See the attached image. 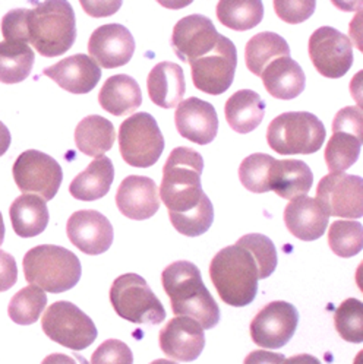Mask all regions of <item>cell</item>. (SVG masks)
<instances>
[{"instance_id": "28", "label": "cell", "mask_w": 363, "mask_h": 364, "mask_svg": "<svg viewBox=\"0 0 363 364\" xmlns=\"http://www.w3.org/2000/svg\"><path fill=\"white\" fill-rule=\"evenodd\" d=\"M14 231L22 239H31L41 234L50 220L47 203L41 196L23 193L18 196L9 210Z\"/></svg>"}, {"instance_id": "52", "label": "cell", "mask_w": 363, "mask_h": 364, "mask_svg": "<svg viewBox=\"0 0 363 364\" xmlns=\"http://www.w3.org/2000/svg\"><path fill=\"white\" fill-rule=\"evenodd\" d=\"M155 2L166 9L179 11V9H184V8L189 6L194 0H155Z\"/></svg>"}, {"instance_id": "7", "label": "cell", "mask_w": 363, "mask_h": 364, "mask_svg": "<svg viewBox=\"0 0 363 364\" xmlns=\"http://www.w3.org/2000/svg\"><path fill=\"white\" fill-rule=\"evenodd\" d=\"M110 303L122 319L132 323L160 325L166 319L162 301L152 293L147 281L137 274H125L115 279Z\"/></svg>"}, {"instance_id": "2", "label": "cell", "mask_w": 363, "mask_h": 364, "mask_svg": "<svg viewBox=\"0 0 363 364\" xmlns=\"http://www.w3.org/2000/svg\"><path fill=\"white\" fill-rule=\"evenodd\" d=\"M28 44L44 58L65 55L76 40V19L68 0H44L27 9Z\"/></svg>"}, {"instance_id": "53", "label": "cell", "mask_w": 363, "mask_h": 364, "mask_svg": "<svg viewBox=\"0 0 363 364\" xmlns=\"http://www.w3.org/2000/svg\"><path fill=\"white\" fill-rule=\"evenodd\" d=\"M4 242H5V223H4L2 213H0V246L4 245Z\"/></svg>"}, {"instance_id": "41", "label": "cell", "mask_w": 363, "mask_h": 364, "mask_svg": "<svg viewBox=\"0 0 363 364\" xmlns=\"http://www.w3.org/2000/svg\"><path fill=\"white\" fill-rule=\"evenodd\" d=\"M277 16L288 23H302L314 15L317 0H273Z\"/></svg>"}, {"instance_id": "16", "label": "cell", "mask_w": 363, "mask_h": 364, "mask_svg": "<svg viewBox=\"0 0 363 364\" xmlns=\"http://www.w3.org/2000/svg\"><path fill=\"white\" fill-rule=\"evenodd\" d=\"M88 51L98 66L115 69L131 62L135 53V40L125 25H101L90 37Z\"/></svg>"}, {"instance_id": "14", "label": "cell", "mask_w": 363, "mask_h": 364, "mask_svg": "<svg viewBox=\"0 0 363 364\" xmlns=\"http://www.w3.org/2000/svg\"><path fill=\"white\" fill-rule=\"evenodd\" d=\"M298 323L299 311L293 304L288 301H271L253 318L251 338L258 347L277 350L292 340Z\"/></svg>"}, {"instance_id": "31", "label": "cell", "mask_w": 363, "mask_h": 364, "mask_svg": "<svg viewBox=\"0 0 363 364\" xmlns=\"http://www.w3.org/2000/svg\"><path fill=\"white\" fill-rule=\"evenodd\" d=\"M36 62L33 48L21 41L0 43V82L12 85L27 80Z\"/></svg>"}, {"instance_id": "27", "label": "cell", "mask_w": 363, "mask_h": 364, "mask_svg": "<svg viewBox=\"0 0 363 364\" xmlns=\"http://www.w3.org/2000/svg\"><path fill=\"white\" fill-rule=\"evenodd\" d=\"M224 114L233 131L246 135L263 123L265 116V101L252 90H241L227 100Z\"/></svg>"}, {"instance_id": "8", "label": "cell", "mask_w": 363, "mask_h": 364, "mask_svg": "<svg viewBox=\"0 0 363 364\" xmlns=\"http://www.w3.org/2000/svg\"><path fill=\"white\" fill-rule=\"evenodd\" d=\"M119 148L129 166L137 168L154 166L164 151V138L157 120L145 112L127 117L119 127Z\"/></svg>"}, {"instance_id": "25", "label": "cell", "mask_w": 363, "mask_h": 364, "mask_svg": "<svg viewBox=\"0 0 363 364\" xmlns=\"http://www.w3.org/2000/svg\"><path fill=\"white\" fill-rule=\"evenodd\" d=\"M268 94L277 100H293L306 85L303 69L290 56L273 60L259 75Z\"/></svg>"}, {"instance_id": "19", "label": "cell", "mask_w": 363, "mask_h": 364, "mask_svg": "<svg viewBox=\"0 0 363 364\" xmlns=\"http://www.w3.org/2000/svg\"><path fill=\"white\" fill-rule=\"evenodd\" d=\"M160 347L173 360L194 361L205 347L204 328L189 316H176L160 331Z\"/></svg>"}, {"instance_id": "45", "label": "cell", "mask_w": 363, "mask_h": 364, "mask_svg": "<svg viewBox=\"0 0 363 364\" xmlns=\"http://www.w3.org/2000/svg\"><path fill=\"white\" fill-rule=\"evenodd\" d=\"M84 12L93 18H107L115 15L123 0H80Z\"/></svg>"}, {"instance_id": "10", "label": "cell", "mask_w": 363, "mask_h": 364, "mask_svg": "<svg viewBox=\"0 0 363 364\" xmlns=\"http://www.w3.org/2000/svg\"><path fill=\"white\" fill-rule=\"evenodd\" d=\"M196 90L210 95L224 94L233 84L238 66V50L233 41L220 36L209 53L189 62Z\"/></svg>"}, {"instance_id": "46", "label": "cell", "mask_w": 363, "mask_h": 364, "mask_svg": "<svg viewBox=\"0 0 363 364\" xmlns=\"http://www.w3.org/2000/svg\"><path fill=\"white\" fill-rule=\"evenodd\" d=\"M18 281V267L11 253L0 250V293L11 290Z\"/></svg>"}, {"instance_id": "48", "label": "cell", "mask_w": 363, "mask_h": 364, "mask_svg": "<svg viewBox=\"0 0 363 364\" xmlns=\"http://www.w3.org/2000/svg\"><path fill=\"white\" fill-rule=\"evenodd\" d=\"M331 4L343 12H354L362 8V0H331Z\"/></svg>"}, {"instance_id": "44", "label": "cell", "mask_w": 363, "mask_h": 364, "mask_svg": "<svg viewBox=\"0 0 363 364\" xmlns=\"http://www.w3.org/2000/svg\"><path fill=\"white\" fill-rule=\"evenodd\" d=\"M334 131H346L363 139V119L360 107H344L337 113L332 122V132Z\"/></svg>"}, {"instance_id": "39", "label": "cell", "mask_w": 363, "mask_h": 364, "mask_svg": "<svg viewBox=\"0 0 363 364\" xmlns=\"http://www.w3.org/2000/svg\"><path fill=\"white\" fill-rule=\"evenodd\" d=\"M335 331L347 343L360 344L363 341V304L357 299H347L334 314Z\"/></svg>"}, {"instance_id": "3", "label": "cell", "mask_w": 363, "mask_h": 364, "mask_svg": "<svg viewBox=\"0 0 363 364\" xmlns=\"http://www.w3.org/2000/svg\"><path fill=\"white\" fill-rule=\"evenodd\" d=\"M210 277L220 299L233 307L252 303L258 293V265L252 253L233 245L221 249L210 264Z\"/></svg>"}, {"instance_id": "1", "label": "cell", "mask_w": 363, "mask_h": 364, "mask_svg": "<svg viewBox=\"0 0 363 364\" xmlns=\"http://www.w3.org/2000/svg\"><path fill=\"white\" fill-rule=\"evenodd\" d=\"M162 282L176 316H189L204 329H211L220 322L219 304L205 287L195 264L177 261L169 265Z\"/></svg>"}, {"instance_id": "30", "label": "cell", "mask_w": 363, "mask_h": 364, "mask_svg": "<svg viewBox=\"0 0 363 364\" xmlns=\"http://www.w3.org/2000/svg\"><path fill=\"white\" fill-rule=\"evenodd\" d=\"M115 139L116 131L113 123L98 114L84 117L75 129L76 148L88 157H102L112 149Z\"/></svg>"}, {"instance_id": "11", "label": "cell", "mask_w": 363, "mask_h": 364, "mask_svg": "<svg viewBox=\"0 0 363 364\" xmlns=\"http://www.w3.org/2000/svg\"><path fill=\"white\" fill-rule=\"evenodd\" d=\"M12 174L22 193H37L44 200L56 196L63 180L60 164L37 149L22 152L14 163Z\"/></svg>"}, {"instance_id": "24", "label": "cell", "mask_w": 363, "mask_h": 364, "mask_svg": "<svg viewBox=\"0 0 363 364\" xmlns=\"http://www.w3.org/2000/svg\"><path fill=\"white\" fill-rule=\"evenodd\" d=\"M314 174L300 160H274L270 168L268 186L283 199H295L307 195L312 188Z\"/></svg>"}, {"instance_id": "18", "label": "cell", "mask_w": 363, "mask_h": 364, "mask_svg": "<svg viewBox=\"0 0 363 364\" xmlns=\"http://www.w3.org/2000/svg\"><path fill=\"white\" fill-rule=\"evenodd\" d=\"M66 232L70 243L85 255H101L110 249L113 243V225L94 210L73 213L66 224Z\"/></svg>"}, {"instance_id": "20", "label": "cell", "mask_w": 363, "mask_h": 364, "mask_svg": "<svg viewBox=\"0 0 363 364\" xmlns=\"http://www.w3.org/2000/svg\"><path fill=\"white\" fill-rule=\"evenodd\" d=\"M116 205L127 218L137 221L148 220L160 210L157 185L145 176H129L116 192Z\"/></svg>"}, {"instance_id": "26", "label": "cell", "mask_w": 363, "mask_h": 364, "mask_svg": "<svg viewBox=\"0 0 363 364\" xmlns=\"http://www.w3.org/2000/svg\"><path fill=\"white\" fill-rule=\"evenodd\" d=\"M98 102L107 113L116 117L129 116L140 109L142 92L132 76L125 73L115 75L100 90Z\"/></svg>"}, {"instance_id": "9", "label": "cell", "mask_w": 363, "mask_h": 364, "mask_svg": "<svg viewBox=\"0 0 363 364\" xmlns=\"http://www.w3.org/2000/svg\"><path fill=\"white\" fill-rule=\"evenodd\" d=\"M41 328L51 341L75 351L88 348L98 335L90 316L70 301H56L47 307Z\"/></svg>"}, {"instance_id": "54", "label": "cell", "mask_w": 363, "mask_h": 364, "mask_svg": "<svg viewBox=\"0 0 363 364\" xmlns=\"http://www.w3.org/2000/svg\"><path fill=\"white\" fill-rule=\"evenodd\" d=\"M151 364H177V363H174V361H170V360H164V358H159V360L152 361Z\"/></svg>"}, {"instance_id": "32", "label": "cell", "mask_w": 363, "mask_h": 364, "mask_svg": "<svg viewBox=\"0 0 363 364\" xmlns=\"http://www.w3.org/2000/svg\"><path fill=\"white\" fill-rule=\"evenodd\" d=\"M290 56V47L281 36L270 31L253 36L245 47V62L248 69L259 76L275 59Z\"/></svg>"}, {"instance_id": "5", "label": "cell", "mask_w": 363, "mask_h": 364, "mask_svg": "<svg viewBox=\"0 0 363 364\" xmlns=\"http://www.w3.org/2000/svg\"><path fill=\"white\" fill-rule=\"evenodd\" d=\"M22 267L25 279L53 294L73 289L83 274L78 256L55 245H41L28 250L23 256Z\"/></svg>"}, {"instance_id": "47", "label": "cell", "mask_w": 363, "mask_h": 364, "mask_svg": "<svg viewBox=\"0 0 363 364\" xmlns=\"http://www.w3.org/2000/svg\"><path fill=\"white\" fill-rule=\"evenodd\" d=\"M284 355L265 350H256L246 355L243 364H281Z\"/></svg>"}, {"instance_id": "43", "label": "cell", "mask_w": 363, "mask_h": 364, "mask_svg": "<svg viewBox=\"0 0 363 364\" xmlns=\"http://www.w3.org/2000/svg\"><path fill=\"white\" fill-rule=\"evenodd\" d=\"M2 34L8 41L28 44L27 38V9H12L2 19Z\"/></svg>"}, {"instance_id": "42", "label": "cell", "mask_w": 363, "mask_h": 364, "mask_svg": "<svg viewBox=\"0 0 363 364\" xmlns=\"http://www.w3.org/2000/svg\"><path fill=\"white\" fill-rule=\"evenodd\" d=\"M91 364H134V354L125 343L107 340L93 353Z\"/></svg>"}, {"instance_id": "6", "label": "cell", "mask_w": 363, "mask_h": 364, "mask_svg": "<svg viewBox=\"0 0 363 364\" xmlns=\"http://www.w3.org/2000/svg\"><path fill=\"white\" fill-rule=\"evenodd\" d=\"M325 136L324 123L307 112L283 113L267 129L270 148L281 155L315 154L321 149Z\"/></svg>"}, {"instance_id": "50", "label": "cell", "mask_w": 363, "mask_h": 364, "mask_svg": "<svg viewBox=\"0 0 363 364\" xmlns=\"http://www.w3.org/2000/svg\"><path fill=\"white\" fill-rule=\"evenodd\" d=\"M11 132L9 129L5 126V123L0 122V157L6 154V151L11 146Z\"/></svg>"}, {"instance_id": "23", "label": "cell", "mask_w": 363, "mask_h": 364, "mask_svg": "<svg viewBox=\"0 0 363 364\" xmlns=\"http://www.w3.org/2000/svg\"><path fill=\"white\" fill-rule=\"evenodd\" d=\"M151 101L162 109H174L186 92L185 73L177 63L162 62L155 65L147 80Z\"/></svg>"}, {"instance_id": "4", "label": "cell", "mask_w": 363, "mask_h": 364, "mask_svg": "<svg viewBox=\"0 0 363 364\" xmlns=\"http://www.w3.org/2000/svg\"><path fill=\"white\" fill-rule=\"evenodd\" d=\"M201 154L188 146L174 148L163 167L160 198L169 214H182L198 206L206 195L202 192Z\"/></svg>"}, {"instance_id": "49", "label": "cell", "mask_w": 363, "mask_h": 364, "mask_svg": "<svg viewBox=\"0 0 363 364\" xmlns=\"http://www.w3.org/2000/svg\"><path fill=\"white\" fill-rule=\"evenodd\" d=\"M281 364H322L317 357L310 354H298L289 358H284Z\"/></svg>"}, {"instance_id": "36", "label": "cell", "mask_w": 363, "mask_h": 364, "mask_svg": "<svg viewBox=\"0 0 363 364\" xmlns=\"http://www.w3.org/2000/svg\"><path fill=\"white\" fill-rule=\"evenodd\" d=\"M330 249L340 257L360 253L363 246V228L357 221H334L328 231Z\"/></svg>"}, {"instance_id": "15", "label": "cell", "mask_w": 363, "mask_h": 364, "mask_svg": "<svg viewBox=\"0 0 363 364\" xmlns=\"http://www.w3.org/2000/svg\"><path fill=\"white\" fill-rule=\"evenodd\" d=\"M220 36L210 18L195 14L182 18L174 25L172 47L182 62L189 63L209 53Z\"/></svg>"}, {"instance_id": "21", "label": "cell", "mask_w": 363, "mask_h": 364, "mask_svg": "<svg viewBox=\"0 0 363 364\" xmlns=\"http://www.w3.org/2000/svg\"><path fill=\"white\" fill-rule=\"evenodd\" d=\"M43 75L72 94H88L101 80L100 66L87 55H73L46 68Z\"/></svg>"}, {"instance_id": "37", "label": "cell", "mask_w": 363, "mask_h": 364, "mask_svg": "<svg viewBox=\"0 0 363 364\" xmlns=\"http://www.w3.org/2000/svg\"><path fill=\"white\" fill-rule=\"evenodd\" d=\"M274 160L275 159L271 155L263 152L252 154L246 157L239 167V178L243 188L252 193L270 192L268 177Z\"/></svg>"}, {"instance_id": "35", "label": "cell", "mask_w": 363, "mask_h": 364, "mask_svg": "<svg viewBox=\"0 0 363 364\" xmlns=\"http://www.w3.org/2000/svg\"><path fill=\"white\" fill-rule=\"evenodd\" d=\"M47 306V296L37 285L30 284L28 287L19 290L9 301L8 314L9 318L18 325H33L36 323L43 310Z\"/></svg>"}, {"instance_id": "34", "label": "cell", "mask_w": 363, "mask_h": 364, "mask_svg": "<svg viewBox=\"0 0 363 364\" xmlns=\"http://www.w3.org/2000/svg\"><path fill=\"white\" fill-rule=\"evenodd\" d=\"M362 139L346 131H334L325 148V163L331 173H344L359 159Z\"/></svg>"}, {"instance_id": "13", "label": "cell", "mask_w": 363, "mask_h": 364, "mask_svg": "<svg viewBox=\"0 0 363 364\" xmlns=\"http://www.w3.org/2000/svg\"><path fill=\"white\" fill-rule=\"evenodd\" d=\"M317 200L328 217L360 218L363 215V180L346 173L327 174L318 183Z\"/></svg>"}, {"instance_id": "29", "label": "cell", "mask_w": 363, "mask_h": 364, "mask_svg": "<svg viewBox=\"0 0 363 364\" xmlns=\"http://www.w3.org/2000/svg\"><path fill=\"white\" fill-rule=\"evenodd\" d=\"M113 180L115 167L112 160L107 157H98L72 180L69 192L78 200H97L109 193Z\"/></svg>"}, {"instance_id": "51", "label": "cell", "mask_w": 363, "mask_h": 364, "mask_svg": "<svg viewBox=\"0 0 363 364\" xmlns=\"http://www.w3.org/2000/svg\"><path fill=\"white\" fill-rule=\"evenodd\" d=\"M41 364H76V361L66 355V354H62V353H55V354H48L43 361Z\"/></svg>"}, {"instance_id": "12", "label": "cell", "mask_w": 363, "mask_h": 364, "mask_svg": "<svg viewBox=\"0 0 363 364\" xmlns=\"http://www.w3.org/2000/svg\"><path fill=\"white\" fill-rule=\"evenodd\" d=\"M309 58L320 75L339 80L344 76L354 60L350 38L332 27H321L309 38Z\"/></svg>"}, {"instance_id": "38", "label": "cell", "mask_w": 363, "mask_h": 364, "mask_svg": "<svg viewBox=\"0 0 363 364\" xmlns=\"http://www.w3.org/2000/svg\"><path fill=\"white\" fill-rule=\"evenodd\" d=\"M173 227L184 236L198 237L210 230L214 221V208L206 196L198 206L182 214H169Z\"/></svg>"}, {"instance_id": "17", "label": "cell", "mask_w": 363, "mask_h": 364, "mask_svg": "<svg viewBox=\"0 0 363 364\" xmlns=\"http://www.w3.org/2000/svg\"><path fill=\"white\" fill-rule=\"evenodd\" d=\"M174 124L182 138L198 145L211 144L219 134V116L214 106L196 97L177 104Z\"/></svg>"}, {"instance_id": "22", "label": "cell", "mask_w": 363, "mask_h": 364, "mask_svg": "<svg viewBox=\"0 0 363 364\" xmlns=\"http://www.w3.org/2000/svg\"><path fill=\"white\" fill-rule=\"evenodd\" d=\"M328 214L314 198L298 196L284 210V223L295 237L303 242L320 239L327 230Z\"/></svg>"}, {"instance_id": "40", "label": "cell", "mask_w": 363, "mask_h": 364, "mask_svg": "<svg viewBox=\"0 0 363 364\" xmlns=\"http://www.w3.org/2000/svg\"><path fill=\"white\" fill-rule=\"evenodd\" d=\"M238 245L246 247L258 265L259 279L268 278L277 268V250L274 243L263 234H246L238 240Z\"/></svg>"}, {"instance_id": "33", "label": "cell", "mask_w": 363, "mask_h": 364, "mask_svg": "<svg viewBox=\"0 0 363 364\" xmlns=\"http://www.w3.org/2000/svg\"><path fill=\"white\" fill-rule=\"evenodd\" d=\"M217 19L235 31L255 28L264 19L263 0H219Z\"/></svg>"}]
</instances>
